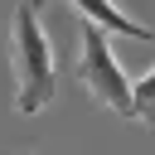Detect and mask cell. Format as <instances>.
Segmentation results:
<instances>
[{
	"mask_svg": "<svg viewBox=\"0 0 155 155\" xmlns=\"http://www.w3.org/2000/svg\"><path fill=\"white\" fill-rule=\"evenodd\" d=\"M10 63H15V107L24 116L44 111L58 92V63H53V44L44 34L39 19V0H19L10 15Z\"/></svg>",
	"mask_w": 155,
	"mask_h": 155,
	"instance_id": "cell-1",
	"label": "cell"
},
{
	"mask_svg": "<svg viewBox=\"0 0 155 155\" xmlns=\"http://www.w3.org/2000/svg\"><path fill=\"white\" fill-rule=\"evenodd\" d=\"M78 82L92 102L131 116V82H126V73H121V63L107 44V29L92 24V19H82V39H78Z\"/></svg>",
	"mask_w": 155,
	"mask_h": 155,
	"instance_id": "cell-2",
	"label": "cell"
},
{
	"mask_svg": "<svg viewBox=\"0 0 155 155\" xmlns=\"http://www.w3.org/2000/svg\"><path fill=\"white\" fill-rule=\"evenodd\" d=\"M73 10H78L82 19H92V24H102L107 34H131V39H140V44L155 39V29H145L140 19L121 15V5H111V0H73Z\"/></svg>",
	"mask_w": 155,
	"mask_h": 155,
	"instance_id": "cell-3",
	"label": "cell"
},
{
	"mask_svg": "<svg viewBox=\"0 0 155 155\" xmlns=\"http://www.w3.org/2000/svg\"><path fill=\"white\" fill-rule=\"evenodd\" d=\"M131 116L145 121V126H155V68L131 82Z\"/></svg>",
	"mask_w": 155,
	"mask_h": 155,
	"instance_id": "cell-4",
	"label": "cell"
},
{
	"mask_svg": "<svg viewBox=\"0 0 155 155\" xmlns=\"http://www.w3.org/2000/svg\"><path fill=\"white\" fill-rule=\"evenodd\" d=\"M39 5H44V0H39Z\"/></svg>",
	"mask_w": 155,
	"mask_h": 155,
	"instance_id": "cell-5",
	"label": "cell"
}]
</instances>
